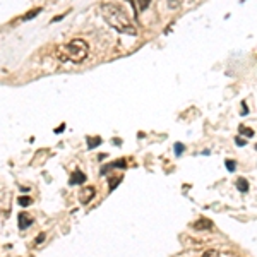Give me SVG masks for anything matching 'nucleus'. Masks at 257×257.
I'll return each instance as SVG.
<instances>
[{"instance_id": "obj_1", "label": "nucleus", "mask_w": 257, "mask_h": 257, "mask_svg": "<svg viewBox=\"0 0 257 257\" xmlns=\"http://www.w3.org/2000/svg\"><path fill=\"white\" fill-rule=\"evenodd\" d=\"M101 14L106 23L118 33H123V35H138V30H136L134 23H132L125 12L120 9L118 6H115V4H105V6L101 7Z\"/></svg>"}, {"instance_id": "obj_2", "label": "nucleus", "mask_w": 257, "mask_h": 257, "mask_svg": "<svg viewBox=\"0 0 257 257\" xmlns=\"http://www.w3.org/2000/svg\"><path fill=\"white\" fill-rule=\"evenodd\" d=\"M89 53V47L84 40H72L69 43L62 45V47L57 48V57H59L60 62H72V64H79L88 57Z\"/></svg>"}, {"instance_id": "obj_3", "label": "nucleus", "mask_w": 257, "mask_h": 257, "mask_svg": "<svg viewBox=\"0 0 257 257\" xmlns=\"http://www.w3.org/2000/svg\"><path fill=\"white\" fill-rule=\"evenodd\" d=\"M96 196V190H94V187H82L79 190V202L81 204H89L91 201H93V197Z\"/></svg>"}, {"instance_id": "obj_4", "label": "nucleus", "mask_w": 257, "mask_h": 257, "mask_svg": "<svg viewBox=\"0 0 257 257\" xmlns=\"http://www.w3.org/2000/svg\"><path fill=\"white\" fill-rule=\"evenodd\" d=\"M86 182V175L82 172H79V170H76V172L70 175L69 178V184L70 185H77V184H84Z\"/></svg>"}, {"instance_id": "obj_5", "label": "nucleus", "mask_w": 257, "mask_h": 257, "mask_svg": "<svg viewBox=\"0 0 257 257\" xmlns=\"http://www.w3.org/2000/svg\"><path fill=\"white\" fill-rule=\"evenodd\" d=\"M33 225V216H30L28 213H21L19 214V228L24 230V228L31 226Z\"/></svg>"}, {"instance_id": "obj_6", "label": "nucleus", "mask_w": 257, "mask_h": 257, "mask_svg": "<svg viewBox=\"0 0 257 257\" xmlns=\"http://www.w3.org/2000/svg\"><path fill=\"white\" fill-rule=\"evenodd\" d=\"M202 257H235L233 252H225V250H208L202 254Z\"/></svg>"}, {"instance_id": "obj_7", "label": "nucleus", "mask_w": 257, "mask_h": 257, "mask_svg": "<svg viewBox=\"0 0 257 257\" xmlns=\"http://www.w3.org/2000/svg\"><path fill=\"white\" fill-rule=\"evenodd\" d=\"M237 189L240 190V192H247V190H248V182L245 180V178H238V180H237Z\"/></svg>"}, {"instance_id": "obj_8", "label": "nucleus", "mask_w": 257, "mask_h": 257, "mask_svg": "<svg viewBox=\"0 0 257 257\" xmlns=\"http://www.w3.org/2000/svg\"><path fill=\"white\" fill-rule=\"evenodd\" d=\"M238 128H240V134L245 136V138H252V136H254V131H252V128L243 127V125H240Z\"/></svg>"}, {"instance_id": "obj_9", "label": "nucleus", "mask_w": 257, "mask_h": 257, "mask_svg": "<svg viewBox=\"0 0 257 257\" xmlns=\"http://www.w3.org/2000/svg\"><path fill=\"white\" fill-rule=\"evenodd\" d=\"M225 165H226L228 172H235V170H237V163H235L233 160H226V161H225Z\"/></svg>"}, {"instance_id": "obj_10", "label": "nucleus", "mask_w": 257, "mask_h": 257, "mask_svg": "<svg viewBox=\"0 0 257 257\" xmlns=\"http://www.w3.org/2000/svg\"><path fill=\"white\" fill-rule=\"evenodd\" d=\"M184 149H185V148H184V144L177 143V144H175V155H177V156H180L182 153H184Z\"/></svg>"}, {"instance_id": "obj_11", "label": "nucleus", "mask_w": 257, "mask_h": 257, "mask_svg": "<svg viewBox=\"0 0 257 257\" xmlns=\"http://www.w3.org/2000/svg\"><path fill=\"white\" fill-rule=\"evenodd\" d=\"M138 6H139V11H144L149 6V0H138Z\"/></svg>"}, {"instance_id": "obj_12", "label": "nucleus", "mask_w": 257, "mask_h": 257, "mask_svg": "<svg viewBox=\"0 0 257 257\" xmlns=\"http://www.w3.org/2000/svg\"><path fill=\"white\" fill-rule=\"evenodd\" d=\"M19 204L21 206H30L31 204V199L30 197H21L19 199Z\"/></svg>"}, {"instance_id": "obj_13", "label": "nucleus", "mask_w": 257, "mask_h": 257, "mask_svg": "<svg viewBox=\"0 0 257 257\" xmlns=\"http://www.w3.org/2000/svg\"><path fill=\"white\" fill-rule=\"evenodd\" d=\"M235 143H237V146H245L247 141H245V139H242V138H237V139H235Z\"/></svg>"}, {"instance_id": "obj_14", "label": "nucleus", "mask_w": 257, "mask_h": 257, "mask_svg": "<svg viewBox=\"0 0 257 257\" xmlns=\"http://www.w3.org/2000/svg\"><path fill=\"white\" fill-rule=\"evenodd\" d=\"M38 12H40V9H35V11H31L30 14H26V16H24V19H30V18H33V16H35V14H38Z\"/></svg>"}, {"instance_id": "obj_15", "label": "nucleus", "mask_w": 257, "mask_h": 257, "mask_svg": "<svg viewBox=\"0 0 257 257\" xmlns=\"http://www.w3.org/2000/svg\"><path fill=\"white\" fill-rule=\"evenodd\" d=\"M99 141H101V139H99V138H96V139H94V141H91V143H89V148H96L98 144H99Z\"/></svg>"}, {"instance_id": "obj_16", "label": "nucleus", "mask_w": 257, "mask_h": 257, "mask_svg": "<svg viewBox=\"0 0 257 257\" xmlns=\"http://www.w3.org/2000/svg\"><path fill=\"white\" fill-rule=\"evenodd\" d=\"M117 184H118V180L115 178V180H111V185H110V190H113L115 187H117Z\"/></svg>"}, {"instance_id": "obj_17", "label": "nucleus", "mask_w": 257, "mask_h": 257, "mask_svg": "<svg viewBox=\"0 0 257 257\" xmlns=\"http://www.w3.org/2000/svg\"><path fill=\"white\" fill-rule=\"evenodd\" d=\"M242 111H243V113H248V108H247L245 103H243V105H242Z\"/></svg>"}, {"instance_id": "obj_18", "label": "nucleus", "mask_w": 257, "mask_h": 257, "mask_svg": "<svg viewBox=\"0 0 257 257\" xmlns=\"http://www.w3.org/2000/svg\"><path fill=\"white\" fill-rule=\"evenodd\" d=\"M255 149H257V144H255Z\"/></svg>"}]
</instances>
